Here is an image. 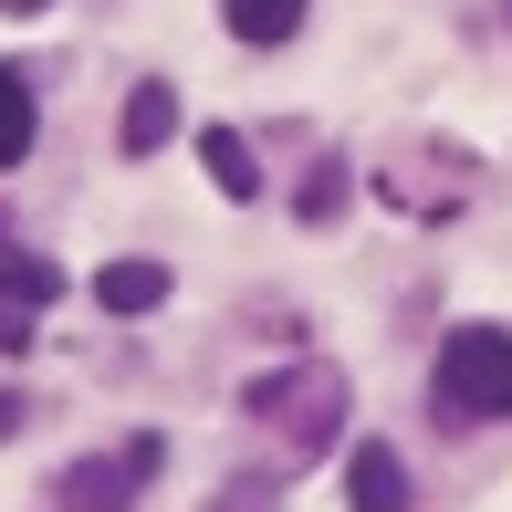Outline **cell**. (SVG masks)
Masks as SVG:
<instances>
[{
  "mask_svg": "<svg viewBox=\"0 0 512 512\" xmlns=\"http://www.w3.org/2000/svg\"><path fill=\"white\" fill-rule=\"evenodd\" d=\"M502 11H512V0H502Z\"/></svg>",
  "mask_w": 512,
  "mask_h": 512,
  "instance_id": "obj_16",
  "label": "cell"
},
{
  "mask_svg": "<svg viewBox=\"0 0 512 512\" xmlns=\"http://www.w3.org/2000/svg\"><path fill=\"white\" fill-rule=\"evenodd\" d=\"M21 418H32V408H21L11 387H0V439H21Z\"/></svg>",
  "mask_w": 512,
  "mask_h": 512,
  "instance_id": "obj_14",
  "label": "cell"
},
{
  "mask_svg": "<svg viewBox=\"0 0 512 512\" xmlns=\"http://www.w3.org/2000/svg\"><path fill=\"white\" fill-rule=\"evenodd\" d=\"M157 460H168V439H157V429H147V439H115V450L74 460V471L53 481V502H63V512H126V502L157 481Z\"/></svg>",
  "mask_w": 512,
  "mask_h": 512,
  "instance_id": "obj_3",
  "label": "cell"
},
{
  "mask_svg": "<svg viewBox=\"0 0 512 512\" xmlns=\"http://www.w3.org/2000/svg\"><path fill=\"white\" fill-rule=\"evenodd\" d=\"M0 293L42 314V304H53V293H63V272H53V262H32V251H0Z\"/></svg>",
  "mask_w": 512,
  "mask_h": 512,
  "instance_id": "obj_10",
  "label": "cell"
},
{
  "mask_svg": "<svg viewBox=\"0 0 512 512\" xmlns=\"http://www.w3.org/2000/svg\"><path fill=\"white\" fill-rule=\"evenodd\" d=\"M32 126H42V115H32V84L0 63V168H21V157H32Z\"/></svg>",
  "mask_w": 512,
  "mask_h": 512,
  "instance_id": "obj_9",
  "label": "cell"
},
{
  "mask_svg": "<svg viewBox=\"0 0 512 512\" xmlns=\"http://www.w3.org/2000/svg\"><path fill=\"white\" fill-rule=\"evenodd\" d=\"M429 408H439V429H492V418H512V335L502 324H450L439 335Z\"/></svg>",
  "mask_w": 512,
  "mask_h": 512,
  "instance_id": "obj_1",
  "label": "cell"
},
{
  "mask_svg": "<svg viewBox=\"0 0 512 512\" xmlns=\"http://www.w3.org/2000/svg\"><path fill=\"white\" fill-rule=\"evenodd\" d=\"M0 11H21V21H32V11H53V0H0Z\"/></svg>",
  "mask_w": 512,
  "mask_h": 512,
  "instance_id": "obj_15",
  "label": "cell"
},
{
  "mask_svg": "<svg viewBox=\"0 0 512 512\" xmlns=\"http://www.w3.org/2000/svg\"><path fill=\"white\" fill-rule=\"evenodd\" d=\"M345 502H356V512H418L408 502V460L387 450V439H356V460H345Z\"/></svg>",
  "mask_w": 512,
  "mask_h": 512,
  "instance_id": "obj_4",
  "label": "cell"
},
{
  "mask_svg": "<svg viewBox=\"0 0 512 512\" xmlns=\"http://www.w3.org/2000/svg\"><path fill=\"white\" fill-rule=\"evenodd\" d=\"M199 168H209V189H220V199H251V189H262V168H251V147H241L230 126L199 136Z\"/></svg>",
  "mask_w": 512,
  "mask_h": 512,
  "instance_id": "obj_8",
  "label": "cell"
},
{
  "mask_svg": "<svg viewBox=\"0 0 512 512\" xmlns=\"http://www.w3.org/2000/svg\"><path fill=\"white\" fill-rule=\"evenodd\" d=\"M95 304L105 314H157V304H168V262H105L95 272Z\"/></svg>",
  "mask_w": 512,
  "mask_h": 512,
  "instance_id": "obj_6",
  "label": "cell"
},
{
  "mask_svg": "<svg viewBox=\"0 0 512 512\" xmlns=\"http://www.w3.org/2000/svg\"><path fill=\"white\" fill-rule=\"evenodd\" d=\"M293 209H304V220H335L345 209V168H314L304 189H293Z\"/></svg>",
  "mask_w": 512,
  "mask_h": 512,
  "instance_id": "obj_11",
  "label": "cell"
},
{
  "mask_svg": "<svg viewBox=\"0 0 512 512\" xmlns=\"http://www.w3.org/2000/svg\"><path fill=\"white\" fill-rule=\"evenodd\" d=\"M304 11H314V0H220L230 42H293V32H304Z\"/></svg>",
  "mask_w": 512,
  "mask_h": 512,
  "instance_id": "obj_7",
  "label": "cell"
},
{
  "mask_svg": "<svg viewBox=\"0 0 512 512\" xmlns=\"http://www.w3.org/2000/svg\"><path fill=\"white\" fill-rule=\"evenodd\" d=\"M168 136H178V84H136L126 115H115V147H126V157H157Z\"/></svg>",
  "mask_w": 512,
  "mask_h": 512,
  "instance_id": "obj_5",
  "label": "cell"
},
{
  "mask_svg": "<svg viewBox=\"0 0 512 512\" xmlns=\"http://www.w3.org/2000/svg\"><path fill=\"white\" fill-rule=\"evenodd\" d=\"M209 512H272V481H220V502Z\"/></svg>",
  "mask_w": 512,
  "mask_h": 512,
  "instance_id": "obj_12",
  "label": "cell"
},
{
  "mask_svg": "<svg viewBox=\"0 0 512 512\" xmlns=\"http://www.w3.org/2000/svg\"><path fill=\"white\" fill-rule=\"evenodd\" d=\"M21 345H32V304H11V293H0V356H21Z\"/></svg>",
  "mask_w": 512,
  "mask_h": 512,
  "instance_id": "obj_13",
  "label": "cell"
},
{
  "mask_svg": "<svg viewBox=\"0 0 512 512\" xmlns=\"http://www.w3.org/2000/svg\"><path fill=\"white\" fill-rule=\"evenodd\" d=\"M241 408H251V418H272L293 460H314L324 439H335V418H345V366H324V356L272 366V377H251V398H241Z\"/></svg>",
  "mask_w": 512,
  "mask_h": 512,
  "instance_id": "obj_2",
  "label": "cell"
}]
</instances>
